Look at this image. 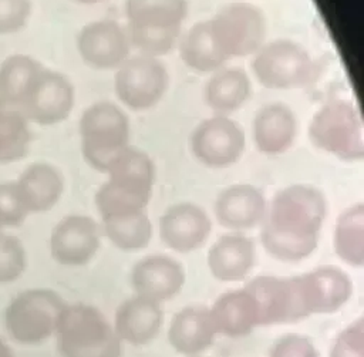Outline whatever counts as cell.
<instances>
[{
	"instance_id": "6da1fadb",
	"label": "cell",
	"mask_w": 364,
	"mask_h": 357,
	"mask_svg": "<svg viewBox=\"0 0 364 357\" xmlns=\"http://www.w3.org/2000/svg\"><path fill=\"white\" fill-rule=\"evenodd\" d=\"M327 213L324 195L310 185L280 189L269 206L260 228L264 250L280 262H300L318 245Z\"/></svg>"
},
{
	"instance_id": "7a4b0ae2",
	"label": "cell",
	"mask_w": 364,
	"mask_h": 357,
	"mask_svg": "<svg viewBox=\"0 0 364 357\" xmlns=\"http://www.w3.org/2000/svg\"><path fill=\"white\" fill-rule=\"evenodd\" d=\"M55 336L61 357H121V340L114 326L90 304H67Z\"/></svg>"
},
{
	"instance_id": "3957f363",
	"label": "cell",
	"mask_w": 364,
	"mask_h": 357,
	"mask_svg": "<svg viewBox=\"0 0 364 357\" xmlns=\"http://www.w3.org/2000/svg\"><path fill=\"white\" fill-rule=\"evenodd\" d=\"M65 306L63 297L51 289H27L4 309V329L18 344H40L55 334Z\"/></svg>"
},
{
	"instance_id": "277c9868",
	"label": "cell",
	"mask_w": 364,
	"mask_h": 357,
	"mask_svg": "<svg viewBox=\"0 0 364 357\" xmlns=\"http://www.w3.org/2000/svg\"><path fill=\"white\" fill-rule=\"evenodd\" d=\"M311 144L343 161H360L364 156L363 122L358 108L347 100H331L311 117L309 125Z\"/></svg>"
},
{
	"instance_id": "5b68a950",
	"label": "cell",
	"mask_w": 364,
	"mask_h": 357,
	"mask_svg": "<svg viewBox=\"0 0 364 357\" xmlns=\"http://www.w3.org/2000/svg\"><path fill=\"white\" fill-rule=\"evenodd\" d=\"M78 132L85 162L100 172H107L117 154L129 145L128 118L109 101H100L85 108L78 122Z\"/></svg>"
},
{
	"instance_id": "8992f818",
	"label": "cell",
	"mask_w": 364,
	"mask_h": 357,
	"mask_svg": "<svg viewBox=\"0 0 364 357\" xmlns=\"http://www.w3.org/2000/svg\"><path fill=\"white\" fill-rule=\"evenodd\" d=\"M294 321L311 314H328L343 307L353 294L350 276L334 266H320L289 277Z\"/></svg>"
},
{
	"instance_id": "52a82bcc",
	"label": "cell",
	"mask_w": 364,
	"mask_h": 357,
	"mask_svg": "<svg viewBox=\"0 0 364 357\" xmlns=\"http://www.w3.org/2000/svg\"><path fill=\"white\" fill-rule=\"evenodd\" d=\"M252 71L270 90L304 87L314 75V63L307 50L296 41L279 38L263 44L255 54Z\"/></svg>"
},
{
	"instance_id": "ba28073f",
	"label": "cell",
	"mask_w": 364,
	"mask_h": 357,
	"mask_svg": "<svg viewBox=\"0 0 364 357\" xmlns=\"http://www.w3.org/2000/svg\"><path fill=\"white\" fill-rule=\"evenodd\" d=\"M209 27L213 43L228 60L255 54L266 37L264 14L247 3L225 6L209 20Z\"/></svg>"
},
{
	"instance_id": "9c48e42d",
	"label": "cell",
	"mask_w": 364,
	"mask_h": 357,
	"mask_svg": "<svg viewBox=\"0 0 364 357\" xmlns=\"http://www.w3.org/2000/svg\"><path fill=\"white\" fill-rule=\"evenodd\" d=\"M169 75L165 65L142 54L128 57L115 73L114 88L119 101L134 111L155 107L165 95Z\"/></svg>"
},
{
	"instance_id": "30bf717a",
	"label": "cell",
	"mask_w": 364,
	"mask_h": 357,
	"mask_svg": "<svg viewBox=\"0 0 364 357\" xmlns=\"http://www.w3.org/2000/svg\"><path fill=\"white\" fill-rule=\"evenodd\" d=\"M192 155L208 168L236 164L246 145L242 127L228 115H213L195 127L189 139Z\"/></svg>"
},
{
	"instance_id": "8fae6325",
	"label": "cell",
	"mask_w": 364,
	"mask_h": 357,
	"mask_svg": "<svg viewBox=\"0 0 364 357\" xmlns=\"http://www.w3.org/2000/svg\"><path fill=\"white\" fill-rule=\"evenodd\" d=\"M75 92L71 81L61 73L43 68L24 95L20 110L30 124L50 127L68 118Z\"/></svg>"
},
{
	"instance_id": "7c38bea8",
	"label": "cell",
	"mask_w": 364,
	"mask_h": 357,
	"mask_svg": "<svg viewBox=\"0 0 364 357\" xmlns=\"http://www.w3.org/2000/svg\"><path fill=\"white\" fill-rule=\"evenodd\" d=\"M100 239L101 230L92 218L68 215L51 230L50 255L63 266H84L97 255Z\"/></svg>"
},
{
	"instance_id": "4fadbf2b",
	"label": "cell",
	"mask_w": 364,
	"mask_h": 357,
	"mask_svg": "<svg viewBox=\"0 0 364 357\" xmlns=\"http://www.w3.org/2000/svg\"><path fill=\"white\" fill-rule=\"evenodd\" d=\"M77 51L81 60L97 70H117L129 57L125 27L114 20H97L85 24L77 34Z\"/></svg>"
},
{
	"instance_id": "5bb4252c",
	"label": "cell",
	"mask_w": 364,
	"mask_h": 357,
	"mask_svg": "<svg viewBox=\"0 0 364 357\" xmlns=\"http://www.w3.org/2000/svg\"><path fill=\"white\" fill-rule=\"evenodd\" d=\"M212 222L198 205L182 202L169 206L159 219L162 243L179 253L199 249L209 238Z\"/></svg>"
},
{
	"instance_id": "9a60e30c",
	"label": "cell",
	"mask_w": 364,
	"mask_h": 357,
	"mask_svg": "<svg viewBox=\"0 0 364 357\" xmlns=\"http://www.w3.org/2000/svg\"><path fill=\"white\" fill-rule=\"evenodd\" d=\"M185 283V270L173 257L151 255L138 260L131 272L135 294L156 303L175 297Z\"/></svg>"
},
{
	"instance_id": "2e32d148",
	"label": "cell",
	"mask_w": 364,
	"mask_h": 357,
	"mask_svg": "<svg viewBox=\"0 0 364 357\" xmlns=\"http://www.w3.org/2000/svg\"><path fill=\"white\" fill-rule=\"evenodd\" d=\"M263 192L247 183L232 185L222 191L215 201L213 212L220 226L242 232L257 226L266 213Z\"/></svg>"
},
{
	"instance_id": "e0dca14e",
	"label": "cell",
	"mask_w": 364,
	"mask_h": 357,
	"mask_svg": "<svg viewBox=\"0 0 364 357\" xmlns=\"http://www.w3.org/2000/svg\"><path fill=\"white\" fill-rule=\"evenodd\" d=\"M162 323L164 310L161 304L134 294L118 306L114 330L121 341L132 346H145L156 337Z\"/></svg>"
},
{
	"instance_id": "ac0fdd59",
	"label": "cell",
	"mask_w": 364,
	"mask_h": 357,
	"mask_svg": "<svg viewBox=\"0 0 364 357\" xmlns=\"http://www.w3.org/2000/svg\"><path fill=\"white\" fill-rule=\"evenodd\" d=\"M208 310L216 336L245 337L260 326L256 300L246 287L223 293Z\"/></svg>"
},
{
	"instance_id": "d6986e66",
	"label": "cell",
	"mask_w": 364,
	"mask_h": 357,
	"mask_svg": "<svg viewBox=\"0 0 364 357\" xmlns=\"http://www.w3.org/2000/svg\"><path fill=\"white\" fill-rule=\"evenodd\" d=\"M14 182L28 215L48 212L58 203L64 192L61 172L48 162L30 164Z\"/></svg>"
},
{
	"instance_id": "ffe728a7",
	"label": "cell",
	"mask_w": 364,
	"mask_h": 357,
	"mask_svg": "<svg viewBox=\"0 0 364 357\" xmlns=\"http://www.w3.org/2000/svg\"><path fill=\"white\" fill-rule=\"evenodd\" d=\"M297 119L294 112L282 102L262 107L253 119V139L264 155H280L294 142Z\"/></svg>"
},
{
	"instance_id": "44dd1931",
	"label": "cell",
	"mask_w": 364,
	"mask_h": 357,
	"mask_svg": "<svg viewBox=\"0 0 364 357\" xmlns=\"http://www.w3.org/2000/svg\"><path fill=\"white\" fill-rule=\"evenodd\" d=\"M255 260L253 240L240 233L223 235L208 252V267L220 282L243 280L255 266Z\"/></svg>"
},
{
	"instance_id": "7402d4cb",
	"label": "cell",
	"mask_w": 364,
	"mask_h": 357,
	"mask_svg": "<svg viewBox=\"0 0 364 357\" xmlns=\"http://www.w3.org/2000/svg\"><path fill=\"white\" fill-rule=\"evenodd\" d=\"M127 30L146 33L181 31L188 16L186 0H125Z\"/></svg>"
},
{
	"instance_id": "603a6c76",
	"label": "cell",
	"mask_w": 364,
	"mask_h": 357,
	"mask_svg": "<svg viewBox=\"0 0 364 357\" xmlns=\"http://www.w3.org/2000/svg\"><path fill=\"white\" fill-rule=\"evenodd\" d=\"M216 333L205 307L191 306L179 310L168 329V341L179 354L195 357L208 350L215 341Z\"/></svg>"
},
{
	"instance_id": "cb8c5ba5",
	"label": "cell",
	"mask_w": 364,
	"mask_h": 357,
	"mask_svg": "<svg viewBox=\"0 0 364 357\" xmlns=\"http://www.w3.org/2000/svg\"><path fill=\"white\" fill-rule=\"evenodd\" d=\"M245 287L256 300L260 326L294 323L289 277L257 276Z\"/></svg>"
},
{
	"instance_id": "d4e9b609",
	"label": "cell",
	"mask_w": 364,
	"mask_h": 357,
	"mask_svg": "<svg viewBox=\"0 0 364 357\" xmlns=\"http://www.w3.org/2000/svg\"><path fill=\"white\" fill-rule=\"evenodd\" d=\"M252 84L242 68H219L205 87V102L215 115H228L239 110L250 97Z\"/></svg>"
},
{
	"instance_id": "484cf974",
	"label": "cell",
	"mask_w": 364,
	"mask_h": 357,
	"mask_svg": "<svg viewBox=\"0 0 364 357\" xmlns=\"http://www.w3.org/2000/svg\"><path fill=\"white\" fill-rule=\"evenodd\" d=\"M109 182L134 191L152 193L155 183V165L151 156L135 146L127 145L109 164L107 172Z\"/></svg>"
},
{
	"instance_id": "4316f807",
	"label": "cell",
	"mask_w": 364,
	"mask_h": 357,
	"mask_svg": "<svg viewBox=\"0 0 364 357\" xmlns=\"http://www.w3.org/2000/svg\"><path fill=\"white\" fill-rule=\"evenodd\" d=\"M178 50L181 60L198 73H215L228 61L213 43L209 20L192 26L179 38Z\"/></svg>"
},
{
	"instance_id": "83f0119b",
	"label": "cell",
	"mask_w": 364,
	"mask_h": 357,
	"mask_svg": "<svg viewBox=\"0 0 364 357\" xmlns=\"http://www.w3.org/2000/svg\"><path fill=\"white\" fill-rule=\"evenodd\" d=\"M30 125L18 107L0 100V164L9 165L27 156L33 141Z\"/></svg>"
},
{
	"instance_id": "f1b7e54d",
	"label": "cell",
	"mask_w": 364,
	"mask_h": 357,
	"mask_svg": "<svg viewBox=\"0 0 364 357\" xmlns=\"http://www.w3.org/2000/svg\"><path fill=\"white\" fill-rule=\"evenodd\" d=\"M333 245L336 255L347 265H364V205L354 203L344 209L334 226Z\"/></svg>"
},
{
	"instance_id": "f546056e",
	"label": "cell",
	"mask_w": 364,
	"mask_h": 357,
	"mask_svg": "<svg viewBox=\"0 0 364 357\" xmlns=\"http://www.w3.org/2000/svg\"><path fill=\"white\" fill-rule=\"evenodd\" d=\"M43 64L27 54H13L0 64V100L20 107Z\"/></svg>"
},
{
	"instance_id": "4dcf8cb0",
	"label": "cell",
	"mask_w": 364,
	"mask_h": 357,
	"mask_svg": "<svg viewBox=\"0 0 364 357\" xmlns=\"http://www.w3.org/2000/svg\"><path fill=\"white\" fill-rule=\"evenodd\" d=\"M152 193L134 191L105 181L95 192V208L102 220L145 212Z\"/></svg>"
},
{
	"instance_id": "1f68e13d",
	"label": "cell",
	"mask_w": 364,
	"mask_h": 357,
	"mask_svg": "<svg viewBox=\"0 0 364 357\" xmlns=\"http://www.w3.org/2000/svg\"><path fill=\"white\" fill-rule=\"evenodd\" d=\"M102 232L121 250H139L152 238V223L145 212L102 220Z\"/></svg>"
},
{
	"instance_id": "d6a6232c",
	"label": "cell",
	"mask_w": 364,
	"mask_h": 357,
	"mask_svg": "<svg viewBox=\"0 0 364 357\" xmlns=\"http://www.w3.org/2000/svg\"><path fill=\"white\" fill-rule=\"evenodd\" d=\"M27 255L23 242L7 233H0V283L17 280L26 270Z\"/></svg>"
},
{
	"instance_id": "836d02e7",
	"label": "cell",
	"mask_w": 364,
	"mask_h": 357,
	"mask_svg": "<svg viewBox=\"0 0 364 357\" xmlns=\"http://www.w3.org/2000/svg\"><path fill=\"white\" fill-rule=\"evenodd\" d=\"M27 216L28 212L21 202L16 182H0V226L3 229L17 228Z\"/></svg>"
},
{
	"instance_id": "e575fe53",
	"label": "cell",
	"mask_w": 364,
	"mask_h": 357,
	"mask_svg": "<svg viewBox=\"0 0 364 357\" xmlns=\"http://www.w3.org/2000/svg\"><path fill=\"white\" fill-rule=\"evenodd\" d=\"M328 357H364V317L351 321L337 334Z\"/></svg>"
},
{
	"instance_id": "d590c367",
	"label": "cell",
	"mask_w": 364,
	"mask_h": 357,
	"mask_svg": "<svg viewBox=\"0 0 364 357\" xmlns=\"http://www.w3.org/2000/svg\"><path fill=\"white\" fill-rule=\"evenodd\" d=\"M31 0H0V36L21 31L30 21Z\"/></svg>"
},
{
	"instance_id": "8d00e7d4",
	"label": "cell",
	"mask_w": 364,
	"mask_h": 357,
	"mask_svg": "<svg viewBox=\"0 0 364 357\" xmlns=\"http://www.w3.org/2000/svg\"><path fill=\"white\" fill-rule=\"evenodd\" d=\"M269 357H318V351L307 336L289 333L276 340Z\"/></svg>"
},
{
	"instance_id": "74e56055",
	"label": "cell",
	"mask_w": 364,
	"mask_h": 357,
	"mask_svg": "<svg viewBox=\"0 0 364 357\" xmlns=\"http://www.w3.org/2000/svg\"><path fill=\"white\" fill-rule=\"evenodd\" d=\"M0 357H14L11 347L0 337Z\"/></svg>"
},
{
	"instance_id": "f35d334b",
	"label": "cell",
	"mask_w": 364,
	"mask_h": 357,
	"mask_svg": "<svg viewBox=\"0 0 364 357\" xmlns=\"http://www.w3.org/2000/svg\"><path fill=\"white\" fill-rule=\"evenodd\" d=\"M75 3H80V4H95L98 1H102V0H73Z\"/></svg>"
},
{
	"instance_id": "ab89813d",
	"label": "cell",
	"mask_w": 364,
	"mask_h": 357,
	"mask_svg": "<svg viewBox=\"0 0 364 357\" xmlns=\"http://www.w3.org/2000/svg\"><path fill=\"white\" fill-rule=\"evenodd\" d=\"M1 232H3V228H1V226H0V233H1Z\"/></svg>"
},
{
	"instance_id": "60d3db41",
	"label": "cell",
	"mask_w": 364,
	"mask_h": 357,
	"mask_svg": "<svg viewBox=\"0 0 364 357\" xmlns=\"http://www.w3.org/2000/svg\"><path fill=\"white\" fill-rule=\"evenodd\" d=\"M195 357H198V356H195Z\"/></svg>"
}]
</instances>
